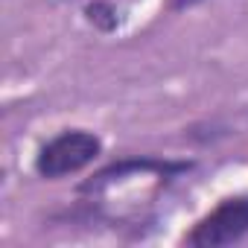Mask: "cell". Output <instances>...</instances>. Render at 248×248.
<instances>
[{"label": "cell", "mask_w": 248, "mask_h": 248, "mask_svg": "<svg viewBox=\"0 0 248 248\" xmlns=\"http://www.w3.org/2000/svg\"><path fill=\"white\" fill-rule=\"evenodd\" d=\"M102 152V140L85 129H70L47 140L35 158V170L41 178H62L85 170Z\"/></svg>", "instance_id": "1"}, {"label": "cell", "mask_w": 248, "mask_h": 248, "mask_svg": "<svg viewBox=\"0 0 248 248\" xmlns=\"http://www.w3.org/2000/svg\"><path fill=\"white\" fill-rule=\"evenodd\" d=\"M196 3H202V0H170V9L172 12H181V9H190Z\"/></svg>", "instance_id": "4"}, {"label": "cell", "mask_w": 248, "mask_h": 248, "mask_svg": "<svg viewBox=\"0 0 248 248\" xmlns=\"http://www.w3.org/2000/svg\"><path fill=\"white\" fill-rule=\"evenodd\" d=\"M85 15H88V21L93 27H99L105 32H111L117 27V9L111 3H105V0H93V3H88L85 6Z\"/></svg>", "instance_id": "3"}, {"label": "cell", "mask_w": 248, "mask_h": 248, "mask_svg": "<svg viewBox=\"0 0 248 248\" xmlns=\"http://www.w3.org/2000/svg\"><path fill=\"white\" fill-rule=\"evenodd\" d=\"M245 233H248V196H236L225 199L204 219H199L196 228L187 233V242L196 248H219L242 239Z\"/></svg>", "instance_id": "2"}]
</instances>
